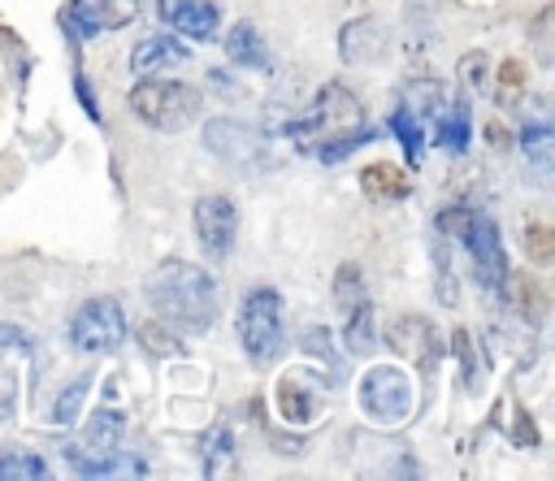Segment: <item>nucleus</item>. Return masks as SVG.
<instances>
[{
	"instance_id": "6ab92c4d",
	"label": "nucleus",
	"mask_w": 555,
	"mask_h": 481,
	"mask_svg": "<svg viewBox=\"0 0 555 481\" xmlns=\"http://www.w3.org/2000/svg\"><path fill=\"white\" fill-rule=\"evenodd\" d=\"M364 186L373 191V195H403V186H408V178L399 173V169H390V165H373V169H364Z\"/></svg>"
},
{
	"instance_id": "1a4fd4ad",
	"label": "nucleus",
	"mask_w": 555,
	"mask_h": 481,
	"mask_svg": "<svg viewBox=\"0 0 555 481\" xmlns=\"http://www.w3.org/2000/svg\"><path fill=\"white\" fill-rule=\"evenodd\" d=\"M65 17H69L78 39H95L104 30H121L126 22H134L139 0H74Z\"/></svg>"
},
{
	"instance_id": "39448f33",
	"label": "nucleus",
	"mask_w": 555,
	"mask_h": 481,
	"mask_svg": "<svg viewBox=\"0 0 555 481\" xmlns=\"http://www.w3.org/2000/svg\"><path fill=\"white\" fill-rule=\"evenodd\" d=\"M126 334H130L126 312H121V303L108 299V295L87 299V303L74 312V321H69V342H74V351H82V355H113V351L126 342Z\"/></svg>"
},
{
	"instance_id": "f257e3e1",
	"label": "nucleus",
	"mask_w": 555,
	"mask_h": 481,
	"mask_svg": "<svg viewBox=\"0 0 555 481\" xmlns=\"http://www.w3.org/2000/svg\"><path fill=\"white\" fill-rule=\"evenodd\" d=\"M147 308L165 321V329H182V334H204L217 325V312H221V290L217 282L199 269V264H186V260H165L152 269L147 286Z\"/></svg>"
},
{
	"instance_id": "a211bd4d",
	"label": "nucleus",
	"mask_w": 555,
	"mask_h": 481,
	"mask_svg": "<svg viewBox=\"0 0 555 481\" xmlns=\"http://www.w3.org/2000/svg\"><path fill=\"white\" fill-rule=\"evenodd\" d=\"M390 130L403 139V147H408V156H412V160H421V156H425V134H421V126L412 121V113H408V108H399V113L390 117Z\"/></svg>"
},
{
	"instance_id": "ddd939ff",
	"label": "nucleus",
	"mask_w": 555,
	"mask_h": 481,
	"mask_svg": "<svg viewBox=\"0 0 555 481\" xmlns=\"http://www.w3.org/2000/svg\"><path fill=\"white\" fill-rule=\"evenodd\" d=\"M204 143H208L217 156H247V152L256 147V134H251L243 121L217 117V121H208V130H204Z\"/></svg>"
},
{
	"instance_id": "4468645a",
	"label": "nucleus",
	"mask_w": 555,
	"mask_h": 481,
	"mask_svg": "<svg viewBox=\"0 0 555 481\" xmlns=\"http://www.w3.org/2000/svg\"><path fill=\"white\" fill-rule=\"evenodd\" d=\"M551 147H555V134H551L546 121H529V126L520 130V152H525L529 169H533L542 182L551 178Z\"/></svg>"
},
{
	"instance_id": "7ed1b4c3",
	"label": "nucleus",
	"mask_w": 555,
	"mask_h": 481,
	"mask_svg": "<svg viewBox=\"0 0 555 481\" xmlns=\"http://www.w3.org/2000/svg\"><path fill=\"white\" fill-rule=\"evenodd\" d=\"M442 230L455 234L473 260V273L486 290H503L507 282V256H503V238H499V225L481 212H468V208H447L442 217Z\"/></svg>"
},
{
	"instance_id": "9d476101",
	"label": "nucleus",
	"mask_w": 555,
	"mask_h": 481,
	"mask_svg": "<svg viewBox=\"0 0 555 481\" xmlns=\"http://www.w3.org/2000/svg\"><path fill=\"white\" fill-rule=\"evenodd\" d=\"M191 52L178 43V35L169 30V35H147L143 43H134V52H130V65H134V74H156V69H169V65H182Z\"/></svg>"
},
{
	"instance_id": "2eb2a0df",
	"label": "nucleus",
	"mask_w": 555,
	"mask_h": 481,
	"mask_svg": "<svg viewBox=\"0 0 555 481\" xmlns=\"http://www.w3.org/2000/svg\"><path fill=\"white\" fill-rule=\"evenodd\" d=\"M117 442H121V416H117V412H95L91 425H87V433H82V446L91 451V459H95V455H113ZM65 451H69V446H65ZM74 455H78V451H74Z\"/></svg>"
},
{
	"instance_id": "f8f14e48",
	"label": "nucleus",
	"mask_w": 555,
	"mask_h": 481,
	"mask_svg": "<svg viewBox=\"0 0 555 481\" xmlns=\"http://www.w3.org/2000/svg\"><path fill=\"white\" fill-rule=\"evenodd\" d=\"M225 56L243 69H269V48L260 39V30L251 22H238L230 35H225Z\"/></svg>"
},
{
	"instance_id": "6e6552de",
	"label": "nucleus",
	"mask_w": 555,
	"mask_h": 481,
	"mask_svg": "<svg viewBox=\"0 0 555 481\" xmlns=\"http://www.w3.org/2000/svg\"><path fill=\"white\" fill-rule=\"evenodd\" d=\"M156 17L165 30L186 39H217L221 30V9L212 0H156Z\"/></svg>"
},
{
	"instance_id": "f03ea898",
	"label": "nucleus",
	"mask_w": 555,
	"mask_h": 481,
	"mask_svg": "<svg viewBox=\"0 0 555 481\" xmlns=\"http://www.w3.org/2000/svg\"><path fill=\"white\" fill-rule=\"evenodd\" d=\"M126 104H130V113L147 130H160V134H178V130H186L199 117V91L191 82L160 78V74L134 82L130 95H126Z\"/></svg>"
},
{
	"instance_id": "9b49d317",
	"label": "nucleus",
	"mask_w": 555,
	"mask_h": 481,
	"mask_svg": "<svg viewBox=\"0 0 555 481\" xmlns=\"http://www.w3.org/2000/svg\"><path fill=\"white\" fill-rule=\"evenodd\" d=\"M317 130H356L360 126V104L356 95H347L343 87H325L321 100H317V117H312Z\"/></svg>"
},
{
	"instance_id": "423d86ee",
	"label": "nucleus",
	"mask_w": 555,
	"mask_h": 481,
	"mask_svg": "<svg viewBox=\"0 0 555 481\" xmlns=\"http://www.w3.org/2000/svg\"><path fill=\"white\" fill-rule=\"evenodd\" d=\"M360 403H364V412H369L373 420L395 425V420H403V416H408V407H412V381H408L399 368L377 364V368H369V373H364Z\"/></svg>"
},
{
	"instance_id": "0eeeda50",
	"label": "nucleus",
	"mask_w": 555,
	"mask_h": 481,
	"mask_svg": "<svg viewBox=\"0 0 555 481\" xmlns=\"http://www.w3.org/2000/svg\"><path fill=\"white\" fill-rule=\"evenodd\" d=\"M195 238L208 260H230L234 238H238V212L225 195H199L195 199Z\"/></svg>"
},
{
	"instance_id": "aec40b11",
	"label": "nucleus",
	"mask_w": 555,
	"mask_h": 481,
	"mask_svg": "<svg viewBox=\"0 0 555 481\" xmlns=\"http://www.w3.org/2000/svg\"><path fill=\"white\" fill-rule=\"evenodd\" d=\"M87 377H78L74 386H65L61 390V399H56V407H52V420L56 425H74V416H78V407H82V394H87Z\"/></svg>"
},
{
	"instance_id": "20e7f679",
	"label": "nucleus",
	"mask_w": 555,
	"mask_h": 481,
	"mask_svg": "<svg viewBox=\"0 0 555 481\" xmlns=\"http://www.w3.org/2000/svg\"><path fill=\"white\" fill-rule=\"evenodd\" d=\"M286 308H282V295L273 286H251L238 303V347L251 364H273L278 351H282V325Z\"/></svg>"
},
{
	"instance_id": "dca6fc26",
	"label": "nucleus",
	"mask_w": 555,
	"mask_h": 481,
	"mask_svg": "<svg viewBox=\"0 0 555 481\" xmlns=\"http://www.w3.org/2000/svg\"><path fill=\"white\" fill-rule=\"evenodd\" d=\"M48 477V464L35 455V451H0V481H43Z\"/></svg>"
},
{
	"instance_id": "f3484780",
	"label": "nucleus",
	"mask_w": 555,
	"mask_h": 481,
	"mask_svg": "<svg viewBox=\"0 0 555 481\" xmlns=\"http://www.w3.org/2000/svg\"><path fill=\"white\" fill-rule=\"evenodd\" d=\"M438 143L447 147V152H468V113L464 108H451V113H442V121H438Z\"/></svg>"
}]
</instances>
